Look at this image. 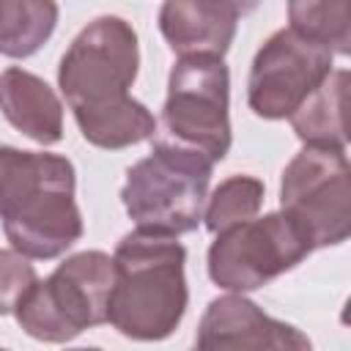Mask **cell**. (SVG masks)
Returning <instances> with one entry per match:
<instances>
[{
  "label": "cell",
  "instance_id": "6da1fadb",
  "mask_svg": "<svg viewBox=\"0 0 351 351\" xmlns=\"http://www.w3.org/2000/svg\"><path fill=\"white\" fill-rule=\"evenodd\" d=\"M137 66V33L121 16L88 22L63 52L58 85L90 145L121 151L154 137V115L129 93Z\"/></svg>",
  "mask_w": 351,
  "mask_h": 351
},
{
  "label": "cell",
  "instance_id": "7a4b0ae2",
  "mask_svg": "<svg viewBox=\"0 0 351 351\" xmlns=\"http://www.w3.org/2000/svg\"><path fill=\"white\" fill-rule=\"evenodd\" d=\"M0 222L16 252L38 261L63 255L82 236L74 165L60 154L0 145Z\"/></svg>",
  "mask_w": 351,
  "mask_h": 351
},
{
  "label": "cell",
  "instance_id": "3957f363",
  "mask_svg": "<svg viewBox=\"0 0 351 351\" xmlns=\"http://www.w3.org/2000/svg\"><path fill=\"white\" fill-rule=\"evenodd\" d=\"M186 250L167 233L132 230L112 255L115 280L107 321L132 340H165L186 313Z\"/></svg>",
  "mask_w": 351,
  "mask_h": 351
},
{
  "label": "cell",
  "instance_id": "277c9868",
  "mask_svg": "<svg viewBox=\"0 0 351 351\" xmlns=\"http://www.w3.org/2000/svg\"><path fill=\"white\" fill-rule=\"evenodd\" d=\"M214 162L156 137L151 154L129 167L121 200L137 228L181 236L200 225Z\"/></svg>",
  "mask_w": 351,
  "mask_h": 351
},
{
  "label": "cell",
  "instance_id": "5b68a950",
  "mask_svg": "<svg viewBox=\"0 0 351 351\" xmlns=\"http://www.w3.org/2000/svg\"><path fill=\"white\" fill-rule=\"evenodd\" d=\"M115 263L101 250H85L36 280L14 307L16 324L36 340L66 343L90 326L107 324Z\"/></svg>",
  "mask_w": 351,
  "mask_h": 351
},
{
  "label": "cell",
  "instance_id": "8992f818",
  "mask_svg": "<svg viewBox=\"0 0 351 351\" xmlns=\"http://www.w3.org/2000/svg\"><path fill=\"white\" fill-rule=\"evenodd\" d=\"M230 74L217 55H186L170 69L162 140L206 154L214 165L230 151Z\"/></svg>",
  "mask_w": 351,
  "mask_h": 351
},
{
  "label": "cell",
  "instance_id": "52a82bcc",
  "mask_svg": "<svg viewBox=\"0 0 351 351\" xmlns=\"http://www.w3.org/2000/svg\"><path fill=\"white\" fill-rule=\"evenodd\" d=\"M280 208L313 250L343 244L351 233L346 151L304 145L282 170Z\"/></svg>",
  "mask_w": 351,
  "mask_h": 351
},
{
  "label": "cell",
  "instance_id": "ba28073f",
  "mask_svg": "<svg viewBox=\"0 0 351 351\" xmlns=\"http://www.w3.org/2000/svg\"><path fill=\"white\" fill-rule=\"evenodd\" d=\"M310 252V241L282 211L252 217L217 233L208 247V277L225 291L244 293L269 285Z\"/></svg>",
  "mask_w": 351,
  "mask_h": 351
},
{
  "label": "cell",
  "instance_id": "9c48e42d",
  "mask_svg": "<svg viewBox=\"0 0 351 351\" xmlns=\"http://www.w3.org/2000/svg\"><path fill=\"white\" fill-rule=\"evenodd\" d=\"M332 55L335 52L291 27L277 30L261 44L250 66V110L266 121L291 118V112L329 77Z\"/></svg>",
  "mask_w": 351,
  "mask_h": 351
},
{
  "label": "cell",
  "instance_id": "30bf717a",
  "mask_svg": "<svg viewBox=\"0 0 351 351\" xmlns=\"http://www.w3.org/2000/svg\"><path fill=\"white\" fill-rule=\"evenodd\" d=\"M197 348H310L296 326L266 315L244 296L214 299L195 335Z\"/></svg>",
  "mask_w": 351,
  "mask_h": 351
},
{
  "label": "cell",
  "instance_id": "8fae6325",
  "mask_svg": "<svg viewBox=\"0 0 351 351\" xmlns=\"http://www.w3.org/2000/svg\"><path fill=\"white\" fill-rule=\"evenodd\" d=\"M236 22L239 14L222 0H165L159 8V30L178 58H222L233 44Z\"/></svg>",
  "mask_w": 351,
  "mask_h": 351
},
{
  "label": "cell",
  "instance_id": "7c38bea8",
  "mask_svg": "<svg viewBox=\"0 0 351 351\" xmlns=\"http://www.w3.org/2000/svg\"><path fill=\"white\" fill-rule=\"evenodd\" d=\"M0 110L16 132L41 145H55L63 137L60 99L41 77L19 66L0 74Z\"/></svg>",
  "mask_w": 351,
  "mask_h": 351
},
{
  "label": "cell",
  "instance_id": "4fadbf2b",
  "mask_svg": "<svg viewBox=\"0 0 351 351\" xmlns=\"http://www.w3.org/2000/svg\"><path fill=\"white\" fill-rule=\"evenodd\" d=\"M346 88H348V71L332 69L329 77L291 112L288 121L304 145L346 151V143H348L346 110H343L346 107Z\"/></svg>",
  "mask_w": 351,
  "mask_h": 351
},
{
  "label": "cell",
  "instance_id": "5bb4252c",
  "mask_svg": "<svg viewBox=\"0 0 351 351\" xmlns=\"http://www.w3.org/2000/svg\"><path fill=\"white\" fill-rule=\"evenodd\" d=\"M58 25L55 0H0V55H36Z\"/></svg>",
  "mask_w": 351,
  "mask_h": 351
},
{
  "label": "cell",
  "instance_id": "9a60e30c",
  "mask_svg": "<svg viewBox=\"0 0 351 351\" xmlns=\"http://www.w3.org/2000/svg\"><path fill=\"white\" fill-rule=\"evenodd\" d=\"M288 22L293 33L329 52L351 49V0H288Z\"/></svg>",
  "mask_w": 351,
  "mask_h": 351
},
{
  "label": "cell",
  "instance_id": "2e32d148",
  "mask_svg": "<svg viewBox=\"0 0 351 351\" xmlns=\"http://www.w3.org/2000/svg\"><path fill=\"white\" fill-rule=\"evenodd\" d=\"M261 203H263V181H258L255 176H230L208 197V206L203 211L206 228L211 233H219L236 222L252 219L261 211Z\"/></svg>",
  "mask_w": 351,
  "mask_h": 351
},
{
  "label": "cell",
  "instance_id": "e0dca14e",
  "mask_svg": "<svg viewBox=\"0 0 351 351\" xmlns=\"http://www.w3.org/2000/svg\"><path fill=\"white\" fill-rule=\"evenodd\" d=\"M36 269L27 255L11 250H0V315L14 313L25 291L36 282Z\"/></svg>",
  "mask_w": 351,
  "mask_h": 351
},
{
  "label": "cell",
  "instance_id": "ac0fdd59",
  "mask_svg": "<svg viewBox=\"0 0 351 351\" xmlns=\"http://www.w3.org/2000/svg\"><path fill=\"white\" fill-rule=\"evenodd\" d=\"M222 3H228L239 16H244V14H250V11L258 8V0H222Z\"/></svg>",
  "mask_w": 351,
  "mask_h": 351
}]
</instances>
